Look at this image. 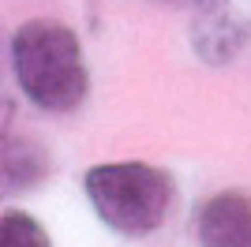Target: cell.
<instances>
[{"mask_svg": "<svg viewBox=\"0 0 251 247\" xmlns=\"http://www.w3.org/2000/svg\"><path fill=\"white\" fill-rule=\"evenodd\" d=\"M11 75L19 90L45 113H72L86 98L83 45L72 26L56 19H30L11 34Z\"/></svg>", "mask_w": 251, "mask_h": 247, "instance_id": "6da1fadb", "label": "cell"}, {"mask_svg": "<svg viewBox=\"0 0 251 247\" xmlns=\"http://www.w3.org/2000/svg\"><path fill=\"white\" fill-rule=\"evenodd\" d=\"M86 198L98 221L120 236H150L169 217L173 206V176L147 161H109L94 165L83 176Z\"/></svg>", "mask_w": 251, "mask_h": 247, "instance_id": "7a4b0ae2", "label": "cell"}, {"mask_svg": "<svg viewBox=\"0 0 251 247\" xmlns=\"http://www.w3.org/2000/svg\"><path fill=\"white\" fill-rule=\"evenodd\" d=\"M199 247H251V198L240 191H218L195 217Z\"/></svg>", "mask_w": 251, "mask_h": 247, "instance_id": "3957f363", "label": "cell"}, {"mask_svg": "<svg viewBox=\"0 0 251 247\" xmlns=\"http://www.w3.org/2000/svg\"><path fill=\"white\" fill-rule=\"evenodd\" d=\"M248 38V26L229 4H214L199 15L195 23V34H191V45L206 64H229L236 56V49Z\"/></svg>", "mask_w": 251, "mask_h": 247, "instance_id": "277c9868", "label": "cell"}, {"mask_svg": "<svg viewBox=\"0 0 251 247\" xmlns=\"http://www.w3.org/2000/svg\"><path fill=\"white\" fill-rule=\"evenodd\" d=\"M49 173V157L38 143L23 135H4V191H30Z\"/></svg>", "mask_w": 251, "mask_h": 247, "instance_id": "5b68a950", "label": "cell"}, {"mask_svg": "<svg viewBox=\"0 0 251 247\" xmlns=\"http://www.w3.org/2000/svg\"><path fill=\"white\" fill-rule=\"evenodd\" d=\"M0 247H52V244H49V232L30 214L4 210V217H0Z\"/></svg>", "mask_w": 251, "mask_h": 247, "instance_id": "8992f818", "label": "cell"}, {"mask_svg": "<svg viewBox=\"0 0 251 247\" xmlns=\"http://www.w3.org/2000/svg\"><path fill=\"white\" fill-rule=\"evenodd\" d=\"M165 4H199V0H165Z\"/></svg>", "mask_w": 251, "mask_h": 247, "instance_id": "52a82bcc", "label": "cell"}]
</instances>
